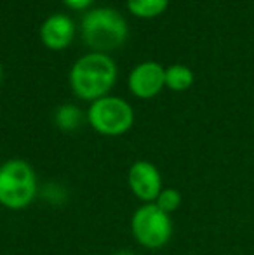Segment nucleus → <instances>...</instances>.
Returning a JSON list of instances; mask_svg holds the SVG:
<instances>
[{"label": "nucleus", "instance_id": "obj_1", "mask_svg": "<svg viewBox=\"0 0 254 255\" xmlns=\"http://www.w3.org/2000/svg\"><path fill=\"white\" fill-rule=\"evenodd\" d=\"M117 64L108 54L89 52L71 66V91L82 101L94 103L108 96L117 82Z\"/></svg>", "mask_w": 254, "mask_h": 255}, {"label": "nucleus", "instance_id": "obj_4", "mask_svg": "<svg viewBox=\"0 0 254 255\" xmlns=\"http://www.w3.org/2000/svg\"><path fill=\"white\" fill-rule=\"evenodd\" d=\"M131 235L143 249H162L173 236V219L155 203H141L131 217Z\"/></svg>", "mask_w": 254, "mask_h": 255}, {"label": "nucleus", "instance_id": "obj_9", "mask_svg": "<svg viewBox=\"0 0 254 255\" xmlns=\"http://www.w3.org/2000/svg\"><path fill=\"white\" fill-rule=\"evenodd\" d=\"M84 122V113L75 104H61L54 113V124L63 132H75Z\"/></svg>", "mask_w": 254, "mask_h": 255}, {"label": "nucleus", "instance_id": "obj_10", "mask_svg": "<svg viewBox=\"0 0 254 255\" xmlns=\"http://www.w3.org/2000/svg\"><path fill=\"white\" fill-rule=\"evenodd\" d=\"M195 75L185 64H173L166 70V87L174 92H183L193 85Z\"/></svg>", "mask_w": 254, "mask_h": 255}, {"label": "nucleus", "instance_id": "obj_13", "mask_svg": "<svg viewBox=\"0 0 254 255\" xmlns=\"http://www.w3.org/2000/svg\"><path fill=\"white\" fill-rule=\"evenodd\" d=\"M92 2H94V0H63L64 5L70 7V9H73V10H85V9H89V7L92 5Z\"/></svg>", "mask_w": 254, "mask_h": 255}, {"label": "nucleus", "instance_id": "obj_8", "mask_svg": "<svg viewBox=\"0 0 254 255\" xmlns=\"http://www.w3.org/2000/svg\"><path fill=\"white\" fill-rule=\"evenodd\" d=\"M75 23L66 14H52L42 23L40 40L51 51H63L73 42Z\"/></svg>", "mask_w": 254, "mask_h": 255}, {"label": "nucleus", "instance_id": "obj_15", "mask_svg": "<svg viewBox=\"0 0 254 255\" xmlns=\"http://www.w3.org/2000/svg\"><path fill=\"white\" fill-rule=\"evenodd\" d=\"M2 80H3V68H2V63H0V85H2Z\"/></svg>", "mask_w": 254, "mask_h": 255}, {"label": "nucleus", "instance_id": "obj_7", "mask_svg": "<svg viewBox=\"0 0 254 255\" xmlns=\"http://www.w3.org/2000/svg\"><path fill=\"white\" fill-rule=\"evenodd\" d=\"M129 91L138 99H152L166 87V68L155 61H145L129 73Z\"/></svg>", "mask_w": 254, "mask_h": 255}, {"label": "nucleus", "instance_id": "obj_2", "mask_svg": "<svg viewBox=\"0 0 254 255\" xmlns=\"http://www.w3.org/2000/svg\"><path fill=\"white\" fill-rule=\"evenodd\" d=\"M127 21L113 7H96L82 19V38L92 52H112L126 44Z\"/></svg>", "mask_w": 254, "mask_h": 255}, {"label": "nucleus", "instance_id": "obj_5", "mask_svg": "<svg viewBox=\"0 0 254 255\" xmlns=\"http://www.w3.org/2000/svg\"><path fill=\"white\" fill-rule=\"evenodd\" d=\"M87 122L98 134L106 137H119L134 125V110L127 101L115 96H105L91 103Z\"/></svg>", "mask_w": 254, "mask_h": 255}, {"label": "nucleus", "instance_id": "obj_3", "mask_svg": "<svg viewBox=\"0 0 254 255\" xmlns=\"http://www.w3.org/2000/svg\"><path fill=\"white\" fill-rule=\"evenodd\" d=\"M38 195L35 168L23 158H10L0 165V205L7 210H23Z\"/></svg>", "mask_w": 254, "mask_h": 255}, {"label": "nucleus", "instance_id": "obj_11", "mask_svg": "<svg viewBox=\"0 0 254 255\" xmlns=\"http://www.w3.org/2000/svg\"><path fill=\"white\" fill-rule=\"evenodd\" d=\"M169 5V0H127V9L131 14L143 19H152L164 12Z\"/></svg>", "mask_w": 254, "mask_h": 255}, {"label": "nucleus", "instance_id": "obj_6", "mask_svg": "<svg viewBox=\"0 0 254 255\" xmlns=\"http://www.w3.org/2000/svg\"><path fill=\"white\" fill-rule=\"evenodd\" d=\"M127 184L131 193L141 203H155L157 196L164 189L162 174L155 163L148 160H138L127 172Z\"/></svg>", "mask_w": 254, "mask_h": 255}, {"label": "nucleus", "instance_id": "obj_14", "mask_svg": "<svg viewBox=\"0 0 254 255\" xmlns=\"http://www.w3.org/2000/svg\"><path fill=\"white\" fill-rule=\"evenodd\" d=\"M113 255H134L131 252V250H120V252H117V254H113Z\"/></svg>", "mask_w": 254, "mask_h": 255}, {"label": "nucleus", "instance_id": "obj_12", "mask_svg": "<svg viewBox=\"0 0 254 255\" xmlns=\"http://www.w3.org/2000/svg\"><path fill=\"white\" fill-rule=\"evenodd\" d=\"M181 202H183V196H181V193L176 188H164L160 191V195L157 196L155 205L162 212L171 215L181 207Z\"/></svg>", "mask_w": 254, "mask_h": 255}]
</instances>
